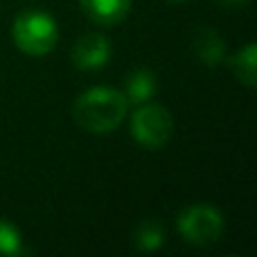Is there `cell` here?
Wrapping results in <instances>:
<instances>
[{"mask_svg":"<svg viewBox=\"0 0 257 257\" xmlns=\"http://www.w3.org/2000/svg\"><path fill=\"white\" fill-rule=\"evenodd\" d=\"M128 102L124 93L111 86H93L84 90L72 104L77 126L95 136H106L124 122Z\"/></svg>","mask_w":257,"mask_h":257,"instance_id":"6da1fadb","label":"cell"},{"mask_svg":"<svg viewBox=\"0 0 257 257\" xmlns=\"http://www.w3.org/2000/svg\"><path fill=\"white\" fill-rule=\"evenodd\" d=\"M12 39L21 52L30 57H45L59 43V25L52 14L41 9H25L14 18Z\"/></svg>","mask_w":257,"mask_h":257,"instance_id":"7a4b0ae2","label":"cell"},{"mask_svg":"<svg viewBox=\"0 0 257 257\" xmlns=\"http://www.w3.org/2000/svg\"><path fill=\"white\" fill-rule=\"evenodd\" d=\"M176 228L178 235L187 244L205 248V246H212L221 239L226 221H223V214L214 205L196 203L181 210V214L176 219Z\"/></svg>","mask_w":257,"mask_h":257,"instance_id":"3957f363","label":"cell"},{"mask_svg":"<svg viewBox=\"0 0 257 257\" xmlns=\"http://www.w3.org/2000/svg\"><path fill=\"white\" fill-rule=\"evenodd\" d=\"M174 133V117L169 108L145 102L131 115V136L140 147L149 151L163 149Z\"/></svg>","mask_w":257,"mask_h":257,"instance_id":"277c9868","label":"cell"},{"mask_svg":"<svg viewBox=\"0 0 257 257\" xmlns=\"http://www.w3.org/2000/svg\"><path fill=\"white\" fill-rule=\"evenodd\" d=\"M111 52H113V45L106 36L99 34V32H88V34L79 36L77 43L72 45L70 59L75 68L90 72L106 66L108 59H111Z\"/></svg>","mask_w":257,"mask_h":257,"instance_id":"5b68a950","label":"cell"},{"mask_svg":"<svg viewBox=\"0 0 257 257\" xmlns=\"http://www.w3.org/2000/svg\"><path fill=\"white\" fill-rule=\"evenodd\" d=\"M192 50L203 66L214 68L226 61V43L221 34L212 27H196L192 34Z\"/></svg>","mask_w":257,"mask_h":257,"instance_id":"8992f818","label":"cell"},{"mask_svg":"<svg viewBox=\"0 0 257 257\" xmlns=\"http://www.w3.org/2000/svg\"><path fill=\"white\" fill-rule=\"evenodd\" d=\"M79 7L93 23L102 27H115L128 16L131 0H79Z\"/></svg>","mask_w":257,"mask_h":257,"instance_id":"52a82bcc","label":"cell"},{"mask_svg":"<svg viewBox=\"0 0 257 257\" xmlns=\"http://www.w3.org/2000/svg\"><path fill=\"white\" fill-rule=\"evenodd\" d=\"M156 90H158L156 75L151 70H147V68H138V70H133L131 75H126L124 90H122V93H124L128 104L140 106V104H145V102H151Z\"/></svg>","mask_w":257,"mask_h":257,"instance_id":"ba28073f","label":"cell"},{"mask_svg":"<svg viewBox=\"0 0 257 257\" xmlns=\"http://www.w3.org/2000/svg\"><path fill=\"white\" fill-rule=\"evenodd\" d=\"M228 66H230L232 75L237 77V81L246 86V88H255L257 84V45L248 43L244 50H239L237 54H232L228 59Z\"/></svg>","mask_w":257,"mask_h":257,"instance_id":"9c48e42d","label":"cell"},{"mask_svg":"<svg viewBox=\"0 0 257 257\" xmlns=\"http://www.w3.org/2000/svg\"><path fill=\"white\" fill-rule=\"evenodd\" d=\"M165 241V232L160 221L156 219H145V221L138 223V228L133 230V244L138 246V250L142 253H154L163 246Z\"/></svg>","mask_w":257,"mask_h":257,"instance_id":"30bf717a","label":"cell"},{"mask_svg":"<svg viewBox=\"0 0 257 257\" xmlns=\"http://www.w3.org/2000/svg\"><path fill=\"white\" fill-rule=\"evenodd\" d=\"M23 253V237L14 223L7 219H0V255L3 257H14Z\"/></svg>","mask_w":257,"mask_h":257,"instance_id":"8fae6325","label":"cell"},{"mask_svg":"<svg viewBox=\"0 0 257 257\" xmlns=\"http://www.w3.org/2000/svg\"><path fill=\"white\" fill-rule=\"evenodd\" d=\"M250 0H219V5L221 7H228V9H237V7H244V5H248Z\"/></svg>","mask_w":257,"mask_h":257,"instance_id":"7c38bea8","label":"cell"},{"mask_svg":"<svg viewBox=\"0 0 257 257\" xmlns=\"http://www.w3.org/2000/svg\"><path fill=\"white\" fill-rule=\"evenodd\" d=\"M167 3H185V0H167Z\"/></svg>","mask_w":257,"mask_h":257,"instance_id":"4fadbf2b","label":"cell"}]
</instances>
